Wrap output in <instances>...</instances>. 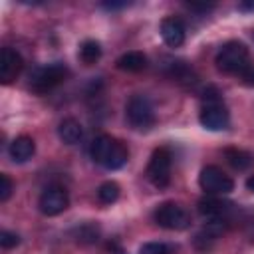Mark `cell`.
<instances>
[{
  "label": "cell",
  "instance_id": "obj_1",
  "mask_svg": "<svg viewBox=\"0 0 254 254\" xmlns=\"http://www.w3.org/2000/svg\"><path fill=\"white\" fill-rule=\"evenodd\" d=\"M89 153L97 165H101L103 169H109V171L121 169L129 159L127 147L111 135H97L91 141Z\"/></svg>",
  "mask_w": 254,
  "mask_h": 254
},
{
  "label": "cell",
  "instance_id": "obj_2",
  "mask_svg": "<svg viewBox=\"0 0 254 254\" xmlns=\"http://www.w3.org/2000/svg\"><path fill=\"white\" fill-rule=\"evenodd\" d=\"M198 121L208 131H222L230 123V115L226 105L220 99V93L216 87H206L202 93V107L198 113Z\"/></svg>",
  "mask_w": 254,
  "mask_h": 254
},
{
  "label": "cell",
  "instance_id": "obj_3",
  "mask_svg": "<svg viewBox=\"0 0 254 254\" xmlns=\"http://www.w3.org/2000/svg\"><path fill=\"white\" fill-rule=\"evenodd\" d=\"M214 64H216V67H218L222 73L238 75V77H240L248 67H252L248 48H246L242 42H236V40L226 42V44L218 50V54H216V58H214Z\"/></svg>",
  "mask_w": 254,
  "mask_h": 254
},
{
  "label": "cell",
  "instance_id": "obj_4",
  "mask_svg": "<svg viewBox=\"0 0 254 254\" xmlns=\"http://www.w3.org/2000/svg\"><path fill=\"white\" fill-rule=\"evenodd\" d=\"M67 77V67L60 62L40 65L30 73V89L34 93H48Z\"/></svg>",
  "mask_w": 254,
  "mask_h": 254
},
{
  "label": "cell",
  "instance_id": "obj_5",
  "mask_svg": "<svg viewBox=\"0 0 254 254\" xmlns=\"http://www.w3.org/2000/svg\"><path fill=\"white\" fill-rule=\"evenodd\" d=\"M125 117L129 121V125L137 131H149L157 117H155V109H153V103L149 101V97L145 95H133L127 105H125Z\"/></svg>",
  "mask_w": 254,
  "mask_h": 254
},
{
  "label": "cell",
  "instance_id": "obj_6",
  "mask_svg": "<svg viewBox=\"0 0 254 254\" xmlns=\"http://www.w3.org/2000/svg\"><path fill=\"white\" fill-rule=\"evenodd\" d=\"M155 222L167 230H185L190 224L189 210L179 202H163L153 212Z\"/></svg>",
  "mask_w": 254,
  "mask_h": 254
},
{
  "label": "cell",
  "instance_id": "obj_7",
  "mask_svg": "<svg viewBox=\"0 0 254 254\" xmlns=\"http://www.w3.org/2000/svg\"><path fill=\"white\" fill-rule=\"evenodd\" d=\"M171 165H173V157L171 151L167 147H159L153 151L149 165H147V179L157 187L163 189L171 183Z\"/></svg>",
  "mask_w": 254,
  "mask_h": 254
},
{
  "label": "cell",
  "instance_id": "obj_8",
  "mask_svg": "<svg viewBox=\"0 0 254 254\" xmlns=\"http://www.w3.org/2000/svg\"><path fill=\"white\" fill-rule=\"evenodd\" d=\"M198 185L210 196H214V194H226V192H230L234 189V181L220 167H216V165H206L200 171Z\"/></svg>",
  "mask_w": 254,
  "mask_h": 254
},
{
  "label": "cell",
  "instance_id": "obj_9",
  "mask_svg": "<svg viewBox=\"0 0 254 254\" xmlns=\"http://www.w3.org/2000/svg\"><path fill=\"white\" fill-rule=\"evenodd\" d=\"M40 210L46 214V216H56L60 212H64L69 204V196H67V190L64 187H58V185H52L48 187L42 194H40Z\"/></svg>",
  "mask_w": 254,
  "mask_h": 254
},
{
  "label": "cell",
  "instance_id": "obj_10",
  "mask_svg": "<svg viewBox=\"0 0 254 254\" xmlns=\"http://www.w3.org/2000/svg\"><path fill=\"white\" fill-rule=\"evenodd\" d=\"M198 212L208 220H218V222L226 224L230 220V216L234 214V204L214 198V196H206V198L198 200Z\"/></svg>",
  "mask_w": 254,
  "mask_h": 254
},
{
  "label": "cell",
  "instance_id": "obj_11",
  "mask_svg": "<svg viewBox=\"0 0 254 254\" xmlns=\"http://www.w3.org/2000/svg\"><path fill=\"white\" fill-rule=\"evenodd\" d=\"M24 60L22 56L12 48H2L0 52V81L4 85H10L22 71Z\"/></svg>",
  "mask_w": 254,
  "mask_h": 254
},
{
  "label": "cell",
  "instance_id": "obj_12",
  "mask_svg": "<svg viewBox=\"0 0 254 254\" xmlns=\"http://www.w3.org/2000/svg\"><path fill=\"white\" fill-rule=\"evenodd\" d=\"M161 38L171 48L183 46V42H185V24L179 18H175V16L165 18L161 22Z\"/></svg>",
  "mask_w": 254,
  "mask_h": 254
},
{
  "label": "cell",
  "instance_id": "obj_13",
  "mask_svg": "<svg viewBox=\"0 0 254 254\" xmlns=\"http://www.w3.org/2000/svg\"><path fill=\"white\" fill-rule=\"evenodd\" d=\"M34 151H36V143H34V139L28 137V135L16 137V139L10 143V147H8L10 159H12L14 163H26L28 159H32Z\"/></svg>",
  "mask_w": 254,
  "mask_h": 254
},
{
  "label": "cell",
  "instance_id": "obj_14",
  "mask_svg": "<svg viewBox=\"0 0 254 254\" xmlns=\"http://www.w3.org/2000/svg\"><path fill=\"white\" fill-rule=\"evenodd\" d=\"M117 67L129 73L143 71L147 67V56L143 52H127L117 60Z\"/></svg>",
  "mask_w": 254,
  "mask_h": 254
},
{
  "label": "cell",
  "instance_id": "obj_15",
  "mask_svg": "<svg viewBox=\"0 0 254 254\" xmlns=\"http://www.w3.org/2000/svg\"><path fill=\"white\" fill-rule=\"evenodd\" d=\"M58 135H60V139H62L65 145H75V143L81 139L83 131H81V125H79L77 119L67 117V119H64V121L60 123Z\"/></svg>",
  "mask_w": 254,
  "mask_h": 254
},
{
  "label": "cell",
  "instance_id": "obj_16",
  "mask_svg": "<svg viewBox=\"0 0 254 254\" xmlns=\"http://www.w3.org/2000/svg\"><path fill=\"white\" fill-rule=\"evenodd\" d=\"M224 157L236 171H244L254 163V157L244 149H224Z\"/></svg>",
  "mask_w": 254,
  "mask_h": 254
},
{
  "label": "cell",
  "instance_id": "obj_17",
  "mask_svg": "<svg viewBox=\"0 0 254 254\" xmlns=\"http://www.w3.org/2000/svg\"><path fill=\"white\" fill-rule=\"evenodd\" d=\"M99 58H101V46H99V42H95V40H85V42L79 46V60H81L85 65H93Z\"/></svg>",
  "mask_w": 254,
  "mask_h": 254
},
{
  "label": "cell",
  "instance_id": "obj_18",
  "mask_svg": "<svg viewBox=\"0 0 254 254\" xmlns=\"http://www.w3.org/2000/svg\"><path fill=\"white\" fill-rule=\"evenodd\" d=\"M119 185L115 181H105L103 185H99L97 189V198L103 202V204H111L119 198Z\"/></svg>",
  "mask_w": 254,
  "mask_h": 254
},
{
  "label": "cell",
  "instance_id": "obj_19",
  "mask_svg": "<svg viewBox=\"0 0 254 254\" xmlns=\"http://www.w3.org/2000/svg\"><path fill=\"white\" fill-rule=\"evenodd\" d=\"M171 77H175L177 81L183 83H194V73L192 69L185 64V62H171V69H169Z\"/></svg>",
  "mask_w": 254,
  "mask_h": 254
},
{
  "label": "cell",
  "instance_id": "obj_20",
  "mask_svg": "<svg viewBox=\"0 0 254 254\" xmlns=\"http://www.w3.org/2000/svg\"><path fill=\"white\" fill-rule=\"evenodd\" d=\"M75 236H77L79 242H95L97 236H99V230L95 226H91V224H85V226L75 230Z\"/></svg>",
  "mask_w": 254,
  "mask_h": 254
},
{
  "label": "cell",
  "instance_id": "obj_21",
  "mask_svg": "<svg viewBox=\"0 0 254 254\" xmlns=\"http://www.w3.org/2000/svg\"><path fill=\"white\" fill-rule=\"evenodd\" d=\"M139 254H171V248L163 242H147L141 246Z\"/></svg>",
  "mask_w": 254,
  "mask_h": 254
},
{
  "label": "cell",
  "instance_id": "obj_22",
  "mask_svg": "<svg viewBox=\"0 0 254 254\" xmlns=\"http://www.w3.org/2000/svg\"><path fill=\"white\" fill-rule=\"evenodd\" d=\"M12 189H14V185H12L10 177H8V175H0V200H2V202H6V200L10 198Z\"/></svg>",
  "mask_w": 254,
  "mask_h": 254
},
{
  "label": "cell",
  "instance_id": "obj_23",
  "mask_svg": "<svg viewBox=\"0 0 254 254\" xmlns=\"http://www.w3.org/2000/svg\"><path fill=\"white\" fill-rule=\"evenodd\" d=\"M18 242H20V238H18V234H14V232H8V230H2L0 232V246L2 248H14V246H18Z\"/></svg>",
  "mask_w": 254,
  "mask_h": 254
},
{
  "label": "cell",
  "instance_id": "obj_24",
  "mask_svg": "<svg viewBox=\"0 0 254 254\" xmlns=\"http://www.w3.org/2000/svg\"><path fill=\"white\" fill-rule=\"evenodd\" d=\"M240 79H242V83H244V85L254 87V65H252V67H248V69L240 75Z\"/></svg>",
  "mask_w": 254,
  "mask_h": 254
},
{
  "label": "cell",
  "instance_id": "obj_25",
  "mask_svg": "<svg viewBox=\"0 0 254 254\" xmlns=\"http://www.w3.org/2000/svg\"><path fill=\"white\" fill-rule=\"evenodd\" d=\"M105 10H119V8H125V6H129V2H105V4H101Z\"/></svg>",
  "mask_w": 254,
  "mask_h": 254
},
{
  "label": "cell",
  "instance_id": "obj_26",
  "mask_svg": "<svg viewBox=\"0 0 254 254\" xmlns=\"http://www.w3.org/2000/svg\"><path fill=\"white\" fill-rule=\"evenodd\" d=\"M246 189H248V190H252V192H254V175H252V177H248V179H246Z\"/></svg>",
  "mask_w": 254,
  "mask_h": 254
}]
</instances>
